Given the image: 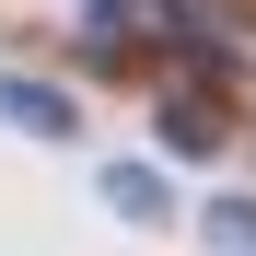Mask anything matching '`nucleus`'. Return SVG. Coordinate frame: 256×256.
Listing matches in <instances>:
<instances>
[{
    "instance_id": "obj_2",
    "label": "nucleus",
    "mask_w": 256,
    "mask_h": 256,
    "mask_svg": "<svg viewBox=\"0 0 256 256\" xmlns=\"http://www.w3.org/2000/svg\"><path fill=\"white\" fill-rule=\"evenodd\" d=\"M0 116H12V128H35V140H70V94H58V82L0 70Z\"/></svg>"
},
{
    "instance_id": "obj_3",
    "label": "nucleus",
    "mask_w": 256,
    "mask_h": 256,
    "mask_svg": "<svg viewBox=\"0 0 256 256\" xmlns=\"http://www.w3.org/2000/svg\"><path fill=\"white\" fill-rule=\"evenodd\" d=\"M210 244H222V256H256V198H210Z\"/></svg>"
},
{
    "instance_id": "obj_1",
    "label": "nucleus",
    "mask_w": 256,
    "mask_h": 256,
    "mask_svg": "<svg viewBox=\"0 0 256 256\" xmlns=\"http://www.w3.org/2000/svg\"><path fill=\"white\" fill-rule=\"evenodd\" d=\"M152 140L175 152V163H210L233 140V105H210V94H163V116H152Z\"/></svg>"
},
{
    "instance_id": "obj_4",
    "label": "nucleus",
    "mask_w": 256,
    "mask_h": 256,
    "mask_svg": "<svg viewBox=\"0 0 256 256\" xmlns=\"http://www.w3.org/2000/svg\"><path fill=\"white\" fill-rule=\"evenodd\" d=\"M105 198L128 210V222H152V210H163V175H140V163H116V175H105Z\"/></svg>"
}]
</instances>
